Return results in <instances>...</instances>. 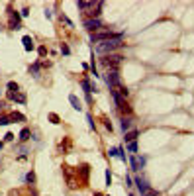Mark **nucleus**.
Instances as JSON below:
<instances>
[{
    "label": "nucleus",
    "instance_id": "23",
    "mask_svg": "<svg viewBox=\"0 0 194 196\" xmlns=\"http://www.w3.org/2000/svg\"><path fill=\"white\" fill-rule=\"evenodd\" d=\"M106 184H108V186L112 184V175H110V171H106Z\"/></svg>",
    "mask_w": 194,
    "mask_h": 196
},
{
    "label": "nucleus",
    "instance_id": "13",
    "mask_svg": "<svg viewBox=\"0 0 194 196\" xmlns=\"http://www.w3.org/2000/svg\"><path fill=\"white\" fill-rule=\"evenodd\" d=\"M80 84H83V88L86 90V94H90V92H94V90H96L94 86L90 84V81H88V78H83V83H80Z\"/></svg>",
    "mask_w": 194,
    "mask_h": 196
},
{
    "label": "nucleus",
    "instance_id": "18",
    "mask_svg": "<svg viewBox=\"0 0 194 196\" xmlns=\"http://www.w3.org/2000/svg\"><path fill=\"white\" fill-rule=\"evenodd\" d=\"M8 118H10V122H12V120H20V122H24V116L18 114V112H12V114L8 116Z\"/></svg>",
    "mask_w": 194,
    "mask_h": 196
},
{
    "label": "nucleus",
    "instance_id": "11",
    "mask_svg": "<svg viewBox=\"0 0 194 196\" xmlns=\"http://www.w3.org/2000/svg\"><path fill=\"white\" fill-rule=\"evenodd\" d=\"M135 184H137V188H139V192H141V196H143V194H145V192L149 190V186L145 184V180H141L139 177L135 178Z\"/></svg>",
    "mask_w": 194,
    "mask_h": 196
},
{
    "label": "nucleus",
    "instance_id": "14",
    "mask_svg": "<svg viewBox=\"0 0 194 196\" xmlns=\"http://www.w3.org/2000/svg\"><path fill=\"white\" fill-rule=\"evenodd\" d=\"M135 137H137V129H131V132H128V133H125V137H124V139L128 141V143H131V141H135Z\"/></svg>",
    "mask_w": 194,
    "mask_h": 196
},
{
    "label": "nucleus",
    "instance_id": "15",
    "mask_svg": "<svg viewBox=\"0 0 194 196\" xmlns=\"http://www.w3.org/2000/svg\"><path fill=\"white\" fill-rule=\"evenodd\" d=\"M69 100H71V104H73V108H74V110H80V108H83V106H80V102H79V98L74 96V94H71V96H69Z\"/></svg>",
    "mask_w": 194,
    "mask_h": 196
},
{
    "label": "nucleus",
    "instance_id": "17",
    "mask_svg": "<svg viewBox=\"0 0 194 196\" xmlns=\"http://www.w3.org/2000/svg\"><path fill=\"white\" fill-rule=\"evenodd\" d=\"M128 151H130V153H133V155H135V153H137V143H135V141L128 143Z\"/></svg>",
    "mask_w": 194,
    "mask_h": 196
},
{
    "label": "nucleus",
    "instance_id": "27",
    "mask_svg": "<svg viewBox=\"0 0 194 196\" xmlns=\"http://www.w3.org/2000/svg\"><path fill=\"white\" fill-rule=\"evenodd\" d=\"M0 149H2V141H0Z\"/></svg>",
    "mask_w": 194,
    "mask_h": 196
},
{
    "label": "nucleus",
    "instance_id": "16",
    "mask_svg": "<svg viewBox=\"0 0 194 196\" xmlns=\"http://www.w3.org/2000/svg\"><path fill=\"white\" fill-rule=\"evenodd\" d=\"M29 135H32V132H29L28 128H24V129L20 132V139H22V141H28V139H29Z\"/></svg>",
    "mask_w": 194,
    "mask_h": 196
},
{
    "label": "nucleus",
    "instance_id": "20",
    "mask_svg": "<svg viewBox=\"0 0 194 196\" xmlns=\"http://www.w3.org/2000/svg\"><path fill=\"white\" fill-rule=\"evenodd\" d=\"M8 92H18V84L16 83H8Z\"/></svg>",
    "mask_w": 194,
    "mask_h": 196
},
{
    "label": "nucleus",
    "instance_id": "28",
    "mask_svg": "<svg viewBox=\"0 0 194 196\" xmlns=\"http://www.w3.org/2000/svg\"><path fill=\"white\" fill-rule=\"evenodd\" d=\"M130 196H133V194H130Z\"/></svg>",
    "mask_w": 194,
    "mask_h": 196
},
{
    "label": "nucleus",
    "instance_id": "12",
    "mask_svg": "<svg viewBox=\"0 0 194 196\" xmlns=\"http://www.w3.org/2000/svg\"><path fill=\"white\" fill-rule=\"evenodd\" d=\"M22 43H24V49H26V51H32V49H33V41H32V38H29V35H24Z\"/></svg>",
    "mask_w": 194,
    "mask_h": 196
},
{
    "label": "nucleus",
    "instance_id": "4",
    "mask_svg": "<svg viewBox=\"0 0 194 196\" xmlns=\"http://www.w3.org/2000/svg\"><path fill=\"white\" fill-rule=\"evenodd\" d=\"M106 81L110 86H122V78H120V73L118 71H108V77H106Z\"/></svg>",
    "mask_w": 194,
    "mask_h": 196
},
{
    "label": "nucleus",
    "instance_id": "8",
    "mask_svg": "<svg viewBox=\"0 0 194 196\" xmlns=\"http://www.w3.org/2000/svg\"><path fill=\"white\" fill-rule=\"evenodd\" d=\"M8 98L10 100H18V102H22V104L26 102V94L24 92H8Z\"/></svg>",
    "mask_w": 194,
    "mask_h": 196
},
{
    "label": "nucleus",
    "instance_id": "26",
    "mask_svg": "<svg viewBox=\"0 0 194 196\" xmlns=\"http://www.w3.org/2000/svg\"><path fill=\"white\" fill-rule=\"evenodd\" d=\"M4 139H6V141H12V139H14V133H6Z\"/></svg>",
    "mask_w": 194,
    "mask_h": 196
},
{
    "label": "nucleus",
    "instance_id": "19",
    "mask_svg": "<svg viewBox=\"0 0 194 196\" xmlns=\"http://www.w3.org/2000/svg\"><path fill=\"white\" fill-rule=\"evenodd\" d=\"M8 124H10L8 116H0V126H8Z\"/></svg>",
    "mask_w": 194,
    "mask_h": 196
},
{
    "label": "nucleus",
    "instance_id": "21",
    "mask_svg": "<svg viewBox=\"0 0 194 196\" xmlns=\"http://www.w3.org/2000/svg\"><path fill=\"white\" fill-rule=\"evenodd\" d=\"M29 73H33V77H37V73H39V65H33V67L29 69Z\"/></svg>",
    "mask_w": 194,
    "mask_h": 196
},
{
    "label": "nucleus",
    "instance_id": "6",
    "mask_svg": "<svg viewBox=\"0 0 194 196\" xmlns=\"http://www.w3.org/2000/svg\"><path fill=\"white\" fill-rule=\"evenodd\" d=\"M130 165H131V171H139L145 167V157H137V155H131L130 157Z\"/></svg>",
    "mask_w": 194,
    "mask_h": 196
},
{
    "label": "nucleus",
    "instance_id": "3",
    "mask_svg": "<svg viewBox=\"0 0 194 196\" xmlns=\"http://www.w3.org/2000/svg\"><path fill=\"white\" fill-rule=\"evenodd\" d=\"M118 33H112L110 30H104V32H96V33H92V43L96 41V43H100V41H108V39H114Z\"/></svg>",
    "mask_w": 194,
    "mask_h": 196
},
{
    "label": "nucleus",
    "instance_id": "7",
    "mask_svg": "<svg viewBox=\"0 0 194 196\" xmlns=\"http://www.w3.org/2000/svg\"><path fill=\"white\" fill-rule=\"evenodd\" d=\"M84 28L88 32H96V30H100V28H102V22L98 18H90V20L84 22Z\"/></svg>",
    "mask_w": 194,
    "mask_h": 196
},
{
    "label": "nucleus",
    "instance_id": "24",
    "mask_svg": "<svg viewBox=\"0 0 194 196\" xmlns=\"http://www.w3.org/2000/svg\"><path fill=\"white\" fill-rule=\"evenodd\" d=\"M61 51H63L65 55H69V53H71V49H69V47H67V45H65V43H63V45H61Z\"/></svg>",
    "mask_w": 194,
    "mask_h": 196
},
{
    "label": "nucleus",
    "instance_id": "25",
    "mask_svg": "<svg viewBox=\"0 0 194 196\" xmlns=\"http://www.w3.org/2000/svg\"><path fill=\"white\" fill-rule=\"evenodd\" d=\"M143 196H159V194H157V192H155V190H147V192H145Z\"/></svg>",
    "mask_w": 194,
    "mask_h": 196
},
{
    "label": "nucleus",
    "instance_id": "1",
    "mask_svg": "<svg viewBox=\"0 0 194 196\" xmlns=\"http://www.w3.org/2000/svg\"><path fill=\"white\" fill-rule=\"evenodd\" d=\"M124 43H122V33H118L114 39H108V41H100L98 45H96V51L98 53H112L114 49H118V47H122Z\"/></svg>",
    "mask_w": 194,
    "mask_h": 196
},
{
    "label": "nucleus",
    "instance_id": "10",
    "mask_svg": "<svg viewBox=\"0 0 194 196\" xmlns=\"http://www.w3.org/2000/svg\"><path fill=\"white\" fill-rule=\"evenodd\" d=\"M110 155H112V157L122 159V161H125V155H124V149H122V147H114V149H110Z\"/></svg>",
    "mask_w": 194,
    "mask_h": 196
},
{
    "label": "nucleus",
    "instance_id": "2",
    "mask_svg": "<svg viewBox=\"0 0 194 196\" xmlns=\"http://www.w3.org/2000/svg\"><path fill=\"white\" fill-rule=\"evenodd\" d=\"M100 61L108 71H118V67H120L122 61H124V57L122 55H106V57H102Z\"/></svg>",
    "mask_w": 194,
    "mask_h": 196
},
{
    "label": "nucleus",
    "instance_id": "22",
    "mask_svg": "<svg viewBox=\"0 0 194 196\" xmlns=\"http://www.w3.org/2000/svg\"><path fill=\"white\" fill-rule=\"evenodd\" d=\"M26 180H28V183H33V180H35L33 173H28V175H26Z\"/></svg>",
    "mask_w": 194,
    "mask_h": 196
},
{
    "label": "nucleus",
    "instance_id": "9",
    "mask_svg": "<svg viewBox=\"0 0 194 196\" xmlns=\"http://www.w3.org/2000/svg\"><path fill=\"white\" fill-rule=\"evenodd\" d=\"M131 126H133L131 118H122V122H120V128H122V132H124V133L128 132V129H131Z\"/></svg>",
    "mask_w": 194,
    "mask_h": 196
},
{
    "label": "nucleus",
    "instance_id": "5",
    "mask_svg": "<svg viewBox=\"0 0 194 196\" xmlns=\"http://www.w3.org/2000/svg\"><path fill=\"white\" fill-rule=\"evenodd\" d=\"M112 96H114L116 104H118V110H120V112H125V114H130V112H131V108H130L128 104H125V100L120 96V94H116L114 90H112Z\"/></svg>",
    "mask_w": 194,
    "mask_h": 196
}]
</instances>
